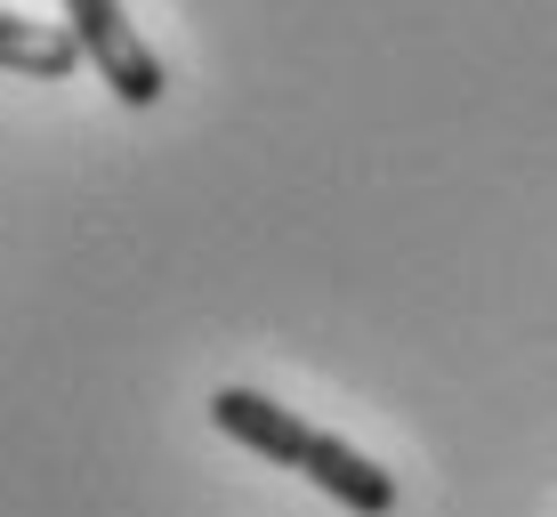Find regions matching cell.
Segmentation results:
<instances>
[{
    "label": "cell",
    "instance_id": "6da1fadb",
    "mask_svg": "<svg viewBox=\"0 0 557 517\" xmlns=\"http://www.w3.org/2000/svg\"><path fill=\"white\" fill-rule=\"evenodd\" d=\"M210 429L235 436V445L259 453V461L299 469L315 493H332V502L356 509V517H388L396 509V477L380 469L372 453H356L348 436L299 420L292 405H275V396H259V389H219V396H210Z\"/></svg>",
    "mask_w": 557,
    "mask_h": 517
},
{
    "label": "cell",
    "instance_id": "7a4b0ae2",
    "mask_svg": "<svg viewBox=\"0 0 557 517\" xmlns=\"http://www.w3.org/2000/svg\"><path fill=\"white\" fill-rule=\"evenodd\" d=\"M65 33L82 41V57L98 65V82L122 106H162V57L146 49V33L122 16V0H65Z\"/></svg>",
    "mask_w": 557,
    "mask_h": 517
},
{
    "label": "cell",
    "instance_id": "3957f363",
    "mask_svg": "<svg viewBox=\"0 0 557 517\" xmlns=\"http://www.w3.org/2000/svg\"><path fill=\"white\" fill-rule=\"evenodd\" d=\"M89 57L65 25H33V16L0 9V73H33V82H73Z\"/></svg>",
    "mask_w": 557,
    "mask_h": 517
}]
</instances>
